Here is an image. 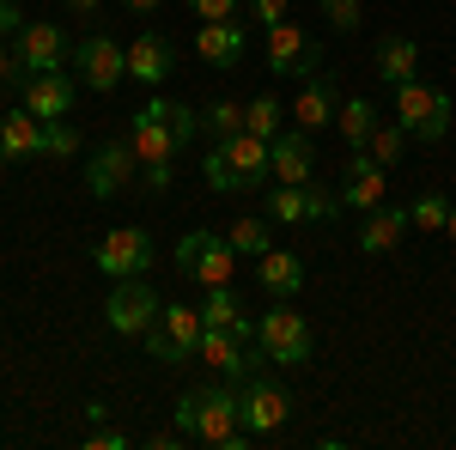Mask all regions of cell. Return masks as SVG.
Instances as JSON below:
<instances>
[{
	"instance_id": "6da1fadb",
	"label": "cell",
	"mask_w": 456,
	"mask_h": 450,
	"mask_svg": "<svg viewBox=\"0 0 456 450\" xmlns=\"http://www.w3.org/2000/svg\"><path fill=\"white\" fill-rule=\"evenodd\" d=\"M176 432L189 445H213V450H249L256 432L244 426V408H238V383H201V389H183L176 396Z\"/></svg>"
},
{
	"instance_id": "7a4b0ae2",
	"label": "cell",
	"mask_w": 456,
	"mask_h": 450,
	"mask_svg": "<svg viewBox=\"0 0 456 450\" xmlns=\"http://www.w3.org/2000/svg\"><path fill=\"white\" fill-rule=\"evenodd\" d=\"M122 135L134 140L141 165H171L176 152L201 135V116H195L189 104H176V98H146V104L128 116V128H122Z\"/></svg>"
},
{
	"instance_id": "3957f363",
	"label": "cell",
	"mask_w": 456,
	"mask_h": 450,
	"mask_svg": "<svg viewBox=\"0 0 456 450\" xmlns=\"http://www.w3.org/2000/svg\"><path fill=\"white\" fill-rule=\"evenodd\" d=\"M201 176H208L213 195H244L268 176V140L262 135H232V140H213L208 159H201Z\"/></svg>"
},
{
	"instance_id": "277c9868",
	"label": "cell",
	"mask_w": 456,
	"mask_h": 450,
	"mask_svg": "<svg viewBox=\"0 0 456 450\" xmlns=\"http://www.w3.org/2000/svg\"><path fill=\"white\" fill-rule=\"evenodd\" d=\"M451 116H456V104L444 86H432L420 73L395 86V122L408 128V140H444L451 135Z\"/></svg>"
},
{
	"instance_id": "5b68a950",
	"label": "cell",
	"mask_w": 456,
	"mask_h": 450,
	"mask_svg": "<svg viewBox=\"0 0 456 450\" xmlns=\"http://www.w3.org/2000/svg\"><path fill=\"white\" fill-rule=\"evenodd\" d=\"M256 341H262V359L274 365H311V323L305 311H292V299H274V311H262Z\"/></svg>"
},
{
	"instance_id": "8992f818",
	"label": "cell",
	"mask_w": 456,
	"mask_h": 450,
	"mask_svg": "<svg viewBox=\"0 0 456 450\" xmlns=\"http://www.w3.org/2000/svg\"><path fill=\"white\" fill-rule=\"evenodd\" d=\"M262 213L274 219V225H305V219H316V225H329V219H341V195H329L322 183H274L268 195H262Z\"/></svg>"
},
{
	"instance_id": "52a82bcc",
	"label": "cell",
	"mask_w": 456,
	"mask_h": 450,
	"mask_svg": "<svg viewBox=\"0 0 456 450\" xmlns=\"http://www.w3.org/2000/svg\"><path fill=\"white\" fill-rule=\"evenodd\" d=\"M201 305H165L159 323L146 329V353L159 359V365H189L195 359V347H201Z\"/></svg>"
},
{
	"instance_id": "ba28073f",
	"label": "cell",
	"mask_w": 456,
	"mask_h": 450,
	"mask_svg": "<svg viewBox=\"0 0 456 450\" xmlns=\"http://www.w3.org/2000/svg\"><path fill=\"white\" fill-rule=\"evenodd\" d=\"M159 292L146 286V274H134V280H116L110 286V299H104V329L110 335H128V341H146V329L159 323Z\"/></svg>"
},
{
	"instance_id": "9c48e42d",
	"label": "cell",
	"mask_w": 456,
	"mask_h": 450,
	"mask_svg": "<svg viewBox=\"0 0 456 450\" xmlns=\"http://www.w3.org/2000/svg\"><path fill=\"white\" fill-rule=\"evenodd\" d=\"M262 61H268V73L311 79V73H322V43H311L305 25L281 19V25H268V31H262Z\"/></svg>"
},
{
	"instance_id": "30bf717a",
	"label": "cell",
	"mask_w": 456,
	"mask_h": 450,
	"mask_svg": "<svg viewBox=\"0 0 456 450\" xmlns=\"http://www.w3.org/2000/svg\"><path fill=\"white\" fill-rule=\"evenodd\" d=\"M238 262H244V256L232 250L225 232H189V238L176 243V268L189 280H201V286H232Z\"/></svg>"
},
{
	"instance_id": "8fae6325",
	"label": "cell",
	"mask_w": 456,
	"mask_h": 450,
	"mask_svg": "<svg viewBox=\"0 0 456 450\" xmlns=\"http://www.w3.org/2000/svg\"><path fill=\"white\" fill-rule=\"evenodd\" d=\"M238 408H244V426L256 438H274L286 420H292V389L281 378H262V365L238 383Z\"/></svg>"
},
{
	"instance_id": "7c38bea8",
	"label": "cell",
	"mask_w": 456,
	"mask_h": 450,
	"mask_svg": "<svg viewBox=\"0 0 456 450\" xmlns=\"http://www.w3.org/2000/svg\"><path fill=\"white\" fill-rule=\"evenodd\" d=\"M92 262H98L110 280H134V274H146V268L159 262V243H152V232H146V225H116V232H104V238H98Z\"/></svg>"
},
{
	"instance_id": "4fadbf2b",
	"label": "cell",
	"mask_w": 456,
	"mask_h": 450,
	"mask_svg": "<svg viewBox=\"0 0 456 450\" xmlns=\"http://www.w3.org/2000/svg\"><path fill=\"white\" fill-rule=\"evenodd\" d=\"M73 73H79L86 92H116V86L128 79V49L104 31L79 37V43H73Z\"/></svg>"
},
{
	"instance_id": "5bb4252c",
	"label": "cell",
	"mask_w": 456,
	"mask_h": 450,
	"mask_svg": "<svg viewBox=\"0 0 456 450\" xmlns=\"http://www.w3.org/2000/svg\"><path fill=\"white\" fill-rule=\"evenodd\" d=\"M73 92H79V73L68 68H43V73H19V104L43 116V122H61L73 116Z\"/></svg>"
},
{
	"instance_id": "9a60e30c",
	"label": "cell",
	"mask_w": 456,
	"mask_h": 450,
	"mask_svg": "<svg viewBox=\"0 0 456 450\" xmlns=\"http://www.w3.org/2000/svg\"><path fill=\"white\" fill-rule=\"evenodd\" d=\"M134 176H141V152H134V140H128V135H116V140H104V146L92 152V165H86V189H92L98 201H110V195H122Z\"/></svg>"
},
{
	"instance_id": "2e32d148",
	"label": "cell",
	"mask_w": 456,
	"mask_h": 450,
	"mask_svg": "<svg viewBox=\"0 0 456 450\" xmlns=\"http://www.w3.org/2000/svg\"><path fill=\"white\" fill-rule=\"evenodd\" d=\"M195 359L213 365L225 383H244L249 372H256V335H244V329H201Z\"/></svg>"
},
{
	"instance_id": "e0dca14e",
	"label": "cell",
	"mask_w": 456,
	"mask_h": 450,
	"mask_svg": "<svg viewBox=\"0 0 456 450\" xmlns=\"http://www.w3.org/2000/svg\"><path fill=\"white\" fill-rule=\"evenodd\" d=\"M12 61L19 73H43V68H68V37L61 25H49V19H25V31L12 37Z\"/></svg>"
},
{
	"instance_id": "ac0fdd59",
	"label": "cell",
	"mask_w": 456,
	"mask_h": 450,
	"mask_svg": "<svg viewBox=\"0 0 456 450\" xmlns=\"http://www.w3.org/2000/svg\"><path fill=\"white\" fill-rule=\"evenodd\" d=\"M268 176L274 183H316V146L305 128H281L268 140Z\"/></svg>"
},
{
	"instance_id": "d6986e66",
	"label": "cell",
	"mask_w": 456,
	"mask_h": 450,
	"mask_svg": "<svg viewBox=\"0 0 456 450\" xmlns=\"http://www.w3.org/2000/svg\"><path fill=\"white\" fill-rule=\"evenodd\" d=\"M195 55L208 61V68H238L249 55V31L238 25V19H201V37H195Z\"/></svg>"
},
{
	"instance_id": "ffe728a7",
	"label": "cell",
	"mask_w": 456,
	"mask_h": 450,
	"mask_svg": "<svg viewBox=\"0 0 456 450\" xmlns=\"http://www.w3.org/2000/svg\"><path fill=\"white\" fill-rule=\"evenodd\" d=\"M384 189H389V171L378 165V159L353 152V159H347V176H341V208H347V213L384 208Z\"/></svg>"
},
{
	"instance_id": "44dd1931",
	"label": "cell",
	"mask_w": 456,
	"mask_h": 450,
	"mask_svg": "<svg viewBox=\"0 0 456 450\" xmlns=\"http://www.w3.org/2000/svg\"><path fill=\"white\" fill-rule=\"evenodd\" d=\"M43 135H49V122H43V116H31L25 104L12 110V116H0V165L43 159Z\"/></svg>"
},
{
	"instance_id": "7402d4cb",
	"label": "cell",
	"mask_w": 456,
	"mask_h": 450,
	"mask_svg": "<svg viewBox=\"0 0 456 450\" xmlns=\"http://www.w3.org/2000/svg\"><path fill=\"white\" fill-rule=\"evenodd\" d=\"M171 73H176V49H171V37L141 31L134 43H128V79H141V86H165Z\"/></svg>"
},
{
	"instance_id": "603a6c76",
	"label": "cell",
	"mask_w": 456,
	"mask_h": 450,
	"mask_svg": "<svg viewBox=\"0 0 456 450\" xmlns=\"http://www.w3.org/2000/svg\"><path fill=\"white\" fill-rule=\"evenodd\" d=\"M335 110H341L335 79H329V73H311V79H305V92H298V104H292V122H298L305 135H316V128H329V122H335Z\"/></svg>"
},
{
	"instance_id": "cb8c5ba5",
	"label": "cell",
	"mask_w": 456,
	"mask_h": 450,
	"mask_svg": "<svg viewBox=\"0 0 456 450\" xmlns=\"http://www.w3.org/2000/svg\"><path fill=\"white\" fill-rule=\"evenodd\" d=\"M408 225H414L408 208H371V213H359V256H389V250L402 243Z\"/></svg>"
},
{
	"instance_id": "d4e9b609",
	"label": "cell",
	"mask_w": 456,
	"mask_h": 450,
	"mask_svg": "<svg viewBox=\"0 0 456 450\" xmlns=\"http://www.w3.org/2000/svg\"><path fill=\"white\" fill-rule=\"evenodd\" d=\"M256 280H262L268 299H298L305 292V262L292 250H262L256 256Z\"/></svg>"
},
{
	"instance_id": "484cf974",
	"label": "cell",
	"mask_w": 456,
	"mask_h": 450,
	"mask_svg": "<svg viewBox=\"0 0 456 450\" xmlns=\"http://www.w3.org/2000/svg\"><path fill=\"white\" fill-rule=\"evenodd\" d=\"M371 68H378L384 86L414 79V73H420V43H414V37H402V31H389L384 43H378V55H371Z\"/></svg>"
},
{
	"instance_id": "4316f807",
	"label": "cell",
	"mask_w": 456,
	"mask_h": 450,
	"mask_svg": "<svg viewBox=\"0 0 456 450\" xmlns=\"http://www.w3.org/2000/svg\"><path fill=\"white\" fill-rule=\"evenodd\" d=\"M201 323H208V329H244V335H256V323L244 316V299H238L232 286H208V299H201Z\"/></svg>"
},
{
	"instance_id": "83f0119b",
	"label": "cell",
	"mask_w": 456,
	"mask_h": 450,
	"mask_svg": "<svg viewBox=\"0 0 456 450\" xmlns=\"http://www.w3.org/2000/svg\"><path fill=\"white\" fill-rule=\"evenodd\" d=\"M335 128H341V140H347V152H359V146L371 140V128H378V104H371V98H341Z\"/></svg>"
},
{
	"instance_id": "f1b7e54d",
	"label": "cell",
	"mask_w": 456,
	"mask_h": 450,
	"mask_svg": "<svg viewBox=\"0 0 456 450\" xmlns=\"http://www.w3.org/2000/svg\"><path fill=\"white\" fill-rule=\"evenodd\" d=\"M225 238H232V250H238L244 262H256L262 250H274V232H268V219H256V213L232 219V225H225Z\"/></svg>"
},
{
	"instance_id": "f546056e",
	"label": "cell",
	"mask_w": 456,
	"mask_h": 450,
	"mask_svg": "<svg viewBox=\"0 0 456 450\" xmlns=\"http://www.w3.org/2000/svg\"><path fill=\"white\" fill-rule=\"evenodd\" d=\"M359 152H365V159H378V165L389 171V165H402V152H408V128H402V122H378L371 140H365Z\"/></svg>"
},
{
	"instance_id": "4dcf8cb0",
	"label": "cell",
	"mask_w": 456,
	"mask_h": 450,
	"mask_svg": "<svg viewBox=\"0 0 456 450\" xmlns=\"http://www.w3.org/2000/svg\"><path fill=\"white\" fill-rule=\"evenodd\" d=\"M281 116H286V104L274 98V92H262V98H249V104H244V128H249V135H262V140H274V135H281Z\"/></svg>"
},
{
	"instance_id": "1f68e13d",
	"label": "cell",
	"mask_w": 456,
	"mask_h": 450,
	"mask_svg": "<svg viewBox=\"0 0 456 450\" xmlns=\"http://www.w3.org/2000/svg\"><path fill=\"white\" fill-rule=\"evenodd\" d=\"M201 128H208L213 140H232V135H244V104H232V98H213V104L201 110Z\"/></svg>"
},
{
	"instance_id": "d6a6232c",
	"label": "cell",
	"mask_w": 456,
	"mask_h": 450,
	"mask_svg": "<svg viewBox=\"0 0 456 450\" xmlns=\"http://www.w3.org/2000/svg\"><path fill=\"white\" fill-rule=\"evenodd\" d=\"M408 219H414V232H444V219H451V201L438 195V189H426L408 201Z\"/></svg>"
},
{
	"instance_id": "836d02e7",
	"label": "cell",
	"mask_w": 456,
	"mask_h": 450,
	"mask_svg": "<svg viewBox=\"0 0 456 450\" xmlns=\"http://www.w3.org/2000/svg\"><path fill=\"white\" fill-rule=\"evenodd\" d=\"M73 152H79V128H73L68 116L49 122V135H43V159H73Z\"/></svg>"
},
{
	"instance_id": "e575fe53",
	"label": "cell",
	"mask_w": 456,
	"mask_h": 450,
	"mask_svg": "<svg viewBox=\"0 0 456 450\" xmlns=\"http://www.w3.org/2000/svg\"><path fill=\"white\" fill-rule=\"evenodd\" d=\"M322 19H329L335 31H353V25H359V0H322Z\"/></svg>"
},
{
	"instance_id": "d590c367",
	"label": "cell",
	"mask_w": 456,
	"mask_h": 450,
	"mask_svg": "<svg viewBox=\"0 0 456 450\" xmlns=\"http://www.w3.org/2000/svg\"><path fill=\"white\" fill-rule=\"evenodd\" d=\"M86 445H92V450H122V445H128V432H122V426H104V420H98V426L86 432Z\"/></svg>"
},
{
	"instance_id": "8d00e7d4",
	"label": "cell",
	"mask_w": 456,
	"mask_h": 450,
	"mask_svg": "<svg viewBox=\"0 0 456 450\" xmlns=\"http://www.w3.org/2000/svg\"><path fill=\"white\" fill-rule=\"evenodd\" d=\"M238 6H244V0H189L195 19H238Z\"/></svg>"
},
{
	"instance_id": "74e56055",
	"label": "cell",
	"mask_w": 456,
	"mask_h": 450,
	"mask_svg": "<svg viewBox=\"0 0 456 450\" xmlns=\"http://www.w3.org/2000/svg\"><path fill=\"white\" fill-rule=\"evenodd\" d=\"M244 6H249V19H262V31L286 19V0H244Z\"/></svg>"
},
{
	"instance_id": "f35d334b",
	"label": "cell",
	"mask_w": 456,
	"mask_h": 450,
	"mask_svg": "<svg viewBox=\"0 0 456 450\" xmlns=\"http://www.w3.org/2000/svg\"><path fill=\"white\" fill-rule=\"evenodd\" d=\"M25 31V6L19 0H0V37H19Z\"/></svg>"
},
{
	"instance_id": "ab89813d",
	"label": "cell",
	"mask_w": 456,
	"mask_h": 450,
	"mask_svg": "<svg viewBox=\"0 0 456 450\" xmlns=\"http://www.w3.org/2000/svg\"><path fill=\"white\" fill-rule=\"evenodd\" d=\"M0 86H19V61H12V49H6V37H0Z\"/></svg>"
},
{
	"instance_id": "60d3db41",
	"label": "cell",
	"mask_w": 456,
	"mask_h": 450,
	"mask_svg": "<svg viewBox=\"0 0 456 450\" xmlns=\"http://www.w3.org/2000/svg\"><path fill=\"white\" fill-rule=\"evenodd\" d=\"M146 445H152V450H176V445H189V438H183V432H152Z\"/></svg>"
},
{
	"instance_id": "b9f144b4",
	"label": "cell",
	"mask_w": 456,
	"mask_h": 450,
	"mask_svg": "<svg viewBox=\"0 0 456 450\" xmlns=\"http://www.w3.org/2000/svg\"><path fill=\"white\" fill-rule=\"evenodd\" d=\"M61 6H68V12H79V19H92V12H98L104 0H61Z\"/></svg>"
},
{
	"instance_id": "7bdbcfd3",
	"label": "cell",
	"mask_w": 456,
	"mask_h": 450,
	"mask_svg": "<svg viewBox=\"0 0 456 450\" xmlns=\"http://www.w3.org/2000/svg\"><path fill=\"white\" fill-rule=\"evenodd\" d=\"M122 6H128L134 19H152V12H159V0H122Z\"/></svg>"
},
{
	"instance_id": "ee69618b",
	"label": "cell",
	"mask_w": 456,
	"mask_h": 450,
	"mask_svg": "<svg viewBox=\"0 0 456 450\" xmlns=\"http://www.w3.org/2000/svg\"><path fill=\"white\" fill-rule=\"evenodd\" d=\"M444 238L456 243V201H451V219H444Z\"/></svg>"
}]
</instances>
